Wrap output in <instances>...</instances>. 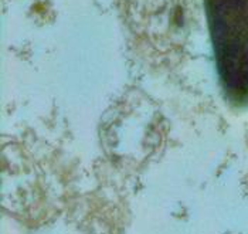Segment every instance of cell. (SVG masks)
<instances>
[{
	"mask_svg": "<svg viewBox=\"0 0 248 234\" xmlns=\"http://www.w3.org/2000/svg\"><path fill=\"white\" fill-rule=\"evenodd\" d=\"M216 67L224 95L248 105V0H206Z\"/></svg>",
	"mask_w": 248,
	"mask_h": 234,
	"instance_id": "6da1fadb",
	"label": "cell"
}]
</instances>
